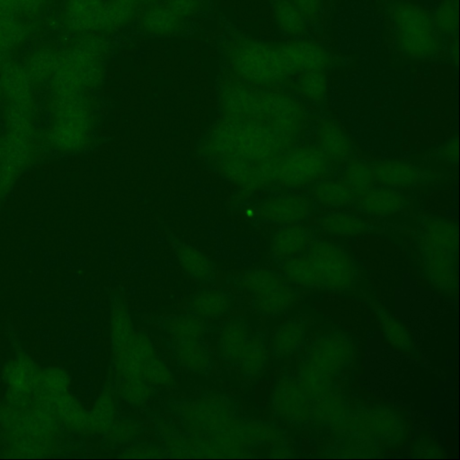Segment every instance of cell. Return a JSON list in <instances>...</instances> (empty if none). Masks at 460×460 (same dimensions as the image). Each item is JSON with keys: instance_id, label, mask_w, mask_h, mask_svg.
<instances>
[{"instance_id": "1", "label": "cell", "mask_w": 460, "mask_h": 460, "mask_svg": "<svg viewBox=\"0 0 460 460\" xmlns=\"http://www.w3.org/2000/svg\"><path fill=\"white\" fill-rule=\"evenodd\" d=\"M181 430L164 432L173 453L237 455L261 446L262 421L239 417L237 402L229 395L211 394L179 402L172 409Z\"/></svg>"}, {"instance_id": "2", "label": "cell", "mask_w": 460, "mask_h": 460, "mask_svg": "<svg viewBox=\"0 0 460 460\" xmlns=\"http://www.w3.org/2000/svg\"><path fill=\"white\" fill-rule=\"evenodd\" d=\"M224 54L237 79L261 87L280 84L303 72L325 70L332 62L322 45L309 40L270 42L237 37L226 43Z\"/></svg>"}, {"instance_id": "3", "label": "cell", "mask_w": 460, "mask_h": 460, "mask_svg": "<svg viewBox=\"0 0 460 460\" xmlns=\"http://www.w3.org/2000/svg\"><path fill=\"white\" fill-rule=\"evenodd\" d=\"M111 383L118 397L141 408L155 394L143 379V362L137 339L124 297L111 296Z\"/></svg>"}, {"instance_id": "4", "label": "cell", "mask_w": 460, "mask_h": 460, "mask_svg": "<svg viewBox=\"0 0 460 460\" xmlns=\"http://www.w3.org/2000/svg\"><path fill=\"white\" fill-rule=\"evenodd\" d=\"M103 34H84L60 50L58 66L49 80V93H88L102 79L111 52Z\"/></svg>"}, {"instance_id": "5", "label": "cell", "mask_w": 460, "mask_h": 460, "mask_svg": "<svg viewBox=\"0 0 460 460\" xmlns=\"http://www.w3.org/2000/svg\"><path fill=\"white\" fill-rule=\"evenodd\" d=\"M43 143L58 154L84 148L90 138L92 110L87 93H49Z\"/></svg>"}, {"instance_id": "6", "label": "cell", "mask_w": 460, "mask_h": 460, "mask_svg": "<svg viewBox=\"0 0 460 460\" xmlns=\"http://www.w3.org/2000/svg\"><path fill=\"white\" fill-rule=\"evenodd\" d=\"M423 261L431 283L445 292L456 288L457 230L454 223L434 219L427 225L423 236Z\"/></svg>"}, {"instance_id": "7", "label": "cell", "mask_w": 460, "mask_h": 460, "mask_svg": "<svg viewBox=\"0 0 460 460\" xmlns=\"http://www.w3.org/2000/svg\"><path fill=\"white\" fill-rule=\"evenodd\" d=\"M217 351L224 361L239 368L247 377L258 376L267 364L263 339L252 332L242 317L224 323L218 333Z\"/></svg>"}, {"instance_id": "8", "label": "cell", "mask_w": 460, "mask_h": 460, "mask_svg": "<svg viewBox=\"0 0 460 460\" xmlns=\"http://www.w3.org/2000/svg\"><path fill=\"white\" fill-rule=\"evenodd\" d=\"M391 19L398 46L412 58H429L439 50L433 18L422 8L405 2L391 6Z\"/></svg>"}, {"instance_id": "9", "label": "cell", "mask_w": 460, "mask_h": 460, "mask_svg": "<svg viewBox=\"0 0 460 460\" xmlns=\"http://www.w3.org/2000/svg\"><path fill=\"white\" fill-rule=\"evenodd\" d=\"M331 161L319 147H294L268 164L267 181L282 186H304L324 175Z\"/></svg>"}, {"instance_id": "10", "label": "cell", "mask_w": 460, "mask_h": 460, "mask_svg": "<svg viewBox=\"0 0 460 460\" xmlns=\"http://www.w3.org/2000/svg\"><path fill=\"white\" fill-rule=\"evenodd\" d=\"M339 427L352 431L358 440L370 442L373 439L386 445H396L405 436L402 420L394 411L385 407H358L347 413Z\"/></svg>"}, {"instance_id": "11", "label": "cell", "mask_w": 460, "mask_h": 460, "mask_svg": "<svg viewBox=\"0 0 460 460\" xmlns=\"http://www.w3.org/2000/svg\"><path fill=\"white\" fill-rule=\"evenodd\" d=\"M243 288L251 296L253 308L265 316L278 315L294 302L295 290L277 273L269 270L246 272L242 279Z\"/></svg>"}, {"instance_id": "12", "label": "cell", "mask_w": 460, "mask_h": 460, "mask_svg": "<svg viewBox=\"0 0 460 460\" xmlns=\"http://www.w3.org/2000/svg\"><path fill=\"white\" fill-rule=\"evenodd\" d=\"M202 4L203 0H158L140 13L139 28L150 36H175L198 15Z\"/></svg>"}, {"instance_id": "13", "label": "cell", "mask_w": 460, "mask_h": 460, "mask_svg": "<svg viewBox=\"0 0 460 460\" xmlns=\"http://www.w3.org/2000/svg\"><path fill=\"white\" fill-rule=\"evenodd\" d=\"M305 253L318 268L324 288L342 290L354 283L355 265L351 258L340 247L325 241H312Z\"/></svg>"}, {"instance_id": "14", "label": "cell", "mask_w": 460, "mask_h": 460, "mask_svg": "<svg viewBox=\"0 0 460 460\" xmlns=\"http://www.w3.org/2000/svg\"><path fill=\"white\" fill-rule=\"evenodd\" d=\"M353 353L351 340L344 333L334 332L315 340L305 360L333 378L350 363Z\"/></svg>"}, {"instance_id": "15", "label": "cell", "mask_w": 460, "mask_h": 460, "mask_svg": "<svg viewBox=\"0 0 460 460\" xmlns=\"http://www.w3.org/2000/svg\"><path fill=\"white\" fill-rule=\"evenodd\" d=\"M311 402L296 380L283 378L273 388L271 407L274 415L289 424H303L309 420Z\"/></svg>"}, {"instance_id": "16", "label": "cell", "mask_w": 460, "mask_h": 460, "mask_svg": "<svg viewBox=\"0 0 460 460\" xmlns=\"http://www.w3.org/2000/svg\"><path fill=\"white\" fill-rule=\"evenodd\" d=\"M103 0H65L62 21L70 33L102 34Z\"/></svg>"}, {"instance_id": "17", "label": "cell", "mask_w": 460, "mask_h": 460, "mask_svg": "<svg viewBox=\"0 0 460 460\" xmlns=\"http://www.w3.org/2000/svg\"><path fill=\"white\" fill-rule=\"evenodd\" d=\"M312 211L310 199L303 195H283L265 201L260 214L265 219L279 224H296L305 220Z\"/></svg>"}, {"instance_id": "18", "label": "cell", "mask_w": 460, "mask_h": 460, "mask_svg": "<svg viewBox=\"0 0 460 460\" xmlns=\"http://www.w3.org/2000/svg\"><path fill=\"white\" fill-rule=\"evenodd\" d=\"M170 344L179 364L199 375L208 374L213 367L210 350L201 338L170 339Z\"/></svg>"}, {"instance_id": "19", "label": "cell", "mask_w": 460, "mask_h": 460, "mask_svg": "<svg viewBox=\"0 0 460 460\" xmlns=\"http://www.w3.org/2000/svg\"><path fill=\"white\" fill-rule=\"evenodd\" d=\"M375 181L387 187H410L423 184L431 175L409 164L385 161L372 166Z\"/></svg>"}, {"instance_id": "20", "label": "cell", "mask_w": 460, "mask_h": 460, "mask_svg": "<svg viewBox=\"0 0 460 460\" xmlns=\"http://www.w3.org/2000/svg\"><path fill=\"white\" fill-rule=\"evenodd\" d=\"M156 1L158 0H103L102 34L125 28Z\"/></svg>"}, {"instance_id": "21", "label": "cell", "mask_w": 460, "mask_h": 460, "mask_svg": "<svg viewBox=\"0 0 460 460\" xmlns=\"http://www.w3.org/2000/svg\"><path fill=\"white\" fill-rule=\"evenodd\" d=\"M234 305V295L222 289H206L195 293L188 303V312L205 320L227 315Z\"/></svg>"}, {"instance_id": "22", "label": "cell", "mask_w": 460, "mask_h": 460, "mask_svg": "<svg viewBox=\"0 0 460 460\" xmlns=\"http://www.w3.org/2000/svg\"><path fill=\"white\" fill-rule=\"evenodd\" d=\"M60 50L51 45H40L31 50L22 66L36 87L48 85L58 66Z\"/></svg>"}, {"instance_id": "23", "label": "cell", "mask_w": 460, "mask_h": 460, "mask_svg": "<svg viewBox=\"0 0 460 460\" xmlns=\"http://www.w3.org/2000/svg\"><path fill=\"white\" fill-rule=\"evenodd\" d=\"M30 35L25 19L0 14V66L13 59V56Z\"/></svg>"}, {"instance_id": "24", "label": "cell", "mask_w": 460, "mask_h": 460, "mask_svg": "<svg viewBox=\"0 0 460 460\" xmlns=\"http://www.w3.org/2000/svg\"><path fill=\"white\" fill-rule=\"evenodd\" d=\"M357 198L359 209L372 215L394 214L403 205L402 196L387 186L371 187Z\"/></svg>"}, {"instance_id": "25", "label": "cell", "mask_w": 460, "mask_h": 460, "mask_svg": "<svg viewBox=\"0 0 460 460\" xmlns=\"http://www.w3.org/2000/svg\"><path fill=\"white\" fill-rule=\"evenodd\" d=\"M347 410L341 396L329 390L311 402L309 420L322 426L338 427L346 418Z\"/></svg>"}, {"instance_id": "26", "label": "cell", "mask_w": 460, "mask_h": 460, "mask_svg": "<svg viewBox=\"0 0 460 460\" xmlns=\"http://www.w3.org/2000/svg\"><path fill=\"white\" fill-rule=\"evenodd\" d=\"M281 269L285 278L292 283L306 288H324L318 268L306 253L284 259Z\"/></svg>"}, {"instance_id": "27", "label": "cell", "mask_w": 460, "mask_h": 460, "mask_svg": "<svg viewBox=\"0 0 460 460\" xmlns=\"http://www.w3.org/2000/svg\"><path fill=\"white\" fill-rule=\"evenodd\" d=\"M311 242L312 235L307 228L290 224L276 233L272 249L276 257L287 259L306 250Z\"/></svg>"}, {"instance_id": "28", "label": "cell", "mask_w": 460, "mask_h": 460, "mask_svg": "<svg viewBox=\"0 0 460 460\" xmlns=\"http://www.w3.org/2000/svg\"><path fill=\"white\" fill-rule=\"evenodd\" d=\"M319 148L331 159L345 161L351 155V145L335 123L323 120L318 128Z\"/></svg>"}, {"instance_id": "29", "label": "cell", "mask_w": 460, "mask_h": 460, "mask_svg": "<svg viewBox=\"0 0 460 460\" xmlns=\"http://www.w3.org/2000/svg\"><path fill=\"white\" fill-rule=\"evenodd\" d=\"M304 336V328L298 321L283 323L273 332L270 341L272 354L278 358L293 354L302 345Z\"/></svg>"}, {"instance_id": "30", "label": "cell", "mask_w": 460, "mask_h": 460, "mask_svg": "<svg viewBox=\"0 0 460 460\" xmlns=\"http://www.w3.org/2000/svg\"><path fill=\"white\" fill-rule=\"evenodd\" d=\"M205 319L190 312L169 316L162 323V327L170 339L201 338L205 339L207 332Z\"/></svg>"}, {"instance_id": "31", "label": "cell", "mask_w": 460, "mask_h": 460, "mask_svg": "<svg viewBox=\"0 0 460 460\" xmlns=\"http://www.w3.org/2000/svg\"><path fill=\"white\" fill-rule=\"evenodd\" d=\"M177 256L184 271L197 281L211 283L215 280V266L204 254L190 247H181Z\"/></svg>"}, {"instance_id": "32", "label": "cell", "mask_w": 460, "mask_h": 460, "mask_svg": "<svg viewBox=\"0 0 460 460\" xmlns=\"http://www.w3.org/2000/svg\"><path fill=\"white\" fill-rule=\"evenodd\" d=\"M332 377L305 360L300 367L296 379L298 386L310 402L331 390Z\"/></svg>"}, {"instance_id": "33", "label": "cell", "mask_w": 460, "mask_h": 460, "mask_svg": "<svg viewBox=\"0 0 460 460\" xmlns=\"http://www.w3.org/2000/svg\"><path fill=\"white\" fill-rule=\"evenodd\" d=\"M273 14L281 31L292 36L306 32V20L290 0H273Z\"/></svg>"}, {"instance_id": "34", "label": "cell", "mask_w": 460, "mask_h": 460, "mask_svg": "<svg viewBox=\"0 0 460 460\" xmlns=\"http://www.w3.org/2000/svg\"><path fill=\"white\" fill-rule=\"evenodd\" d=\"M313 196L322 204L328 206H344L357 197L353 189L346 182L323 181L312 188Z\"/></svg>"}, {"instance_id": "35", "label": "cell", "mask_w": 460, "mask_h": 460, "mask_svg": "<svg viewBox=\"0 0 460 460\" xmlns=\"http://www.w3.org/2000/svg\"><path fill=\"white\" fill-rule=\"evenodd\" d=\"M321 226L325 231L339 235H357L366 229V223L361 218L343 212L324 216Z\"/></svg>"}, {"instance_id": "36", "label": "cell", "mask_w": 460, "mask_h": 460, "mask_svg": "<svg viewBox=\"0 0 460 460\" xmlns=\"http://www.w3.org/2000/svg\"><path fill=\"white\" fill-rule=\"evenodd\" d=\"M375 312L383 332L390 342L401 349L411 351L413 348V344L403 325L390 313L380 306H376Z\"/></svg>"}, {"instance_id": "37", "label": "cell", "mask_w": 460, "mask_h": 460, "mask_svg": "<svg viewBox=\"0 0 460 460\" xmlns=\"http://www.w3.org/2000/svg\"><path fill=\"white\" fill-rule=\"evenodd\" d=\"M297 89L306 99L323 101L327 92V79L324 70H312L297 75Z\"/></svg>"}, {"instance_id": "38", "label": "cell", "mask_w": 460, "mask_h": 460, "mask_svg": "<svg viewBox=\"0 0 460 460\" xmlns=\"http://www.w3.org/2000/svg\"><path fill=\"white\" fill-rule=\"evenodd\" d=\"M344 178L357 197L370 189L375 181L373 168L361 162H350L345 169Z\"/></svg>"}, {"instance_id": "39", "label": "cell", "mask_w": 460, "mask_h": 460, "mask_svg": "<svg viewBox=\"0 0 460 460\" xmlns=\"http://www.w3.org/2000/svg\"><path fill=\"white\" fill-rule=\"evenodd\" d=\"M438 31L453 33L456 28V6L454 0H444L433 18Z\"/></svg>"}, {"instance_id": "40", "label": "cell", "mask_w": 460, "mask_h": 460, "mask_svg": "<svg viewBox=\"0 0 460 460\" xmlns=\"http://www.w3.org/2000/svg\"><path fill=\"white\" fill-rule=\"evenodd\" d=\"M139 425L133 420L113 421L105 432L107 438L115 443L127 442L134 438L139 432Z\"/></svg>"}, {"instance_id": "41", "label": "cell", "mask_w": 460, "mask_h": 460, "mask_svg": "<svg viewBox=\"0 0 460 460\" xmlns=\"http://www.w3.org/2000/svg\"><path fill=\"white\" fill-rule=\"evenodd\" d=\"M17 16L29 19L38 15L45 6L46 0H9Z\"/></svg>"}, {"instance_id": "42", "label": "cell", "mask_w": 460, "mask_h": 460, "mask_svg": "<svg viewBox=\"0 0 460 460\" xmlns=\"http://www.w3.org/2000/svg\"><path fill=\"white\" fill-rule=\"evenodd\" d=\"M305 20H314L320 13L321 0H290Z\"/></svg>"}, {"instance_id": "43", "label": "cell", "mask_w": 460, "mask_h": 460, "mask_svg": "<svg viewBox=\"0 0 460 460\" xmlns=\"http://www.w3.org/2000/svg\"><path fill=\"white\" fill-rule=\"evenodd\" d=\"M442 154L445 158L451 163H456L458 157V142L457 139H452L447 143L442 150Z\"/></svg>"}, {"instance_id": "44", "label": "cell", "mask_w": 460, "mask_h": 460, "mask_svg": "<svg viewBox=\"0 0 460 460\" xmlns=\"http://www.w3.org/2000/svg\"><path fill=\"white\" fill-rule=\"evenodd\" d=\"M2 100H3V97H2V91H1V87H0V106L2 104Z\"/></svg>"}, {"instance_id": "45", "label": "cell", "mask_w": 460, "mask_h": 460, "mask_svg": "<svg viewBox=\"0 0 460 460\" xmlns=\"http://www.w3.org/2000/svg\"><path fill=\"white\" fill-rule=\"evenodd\" d=\"M0 148H1V140H0Z\"/></svg>"}]
</instances>
